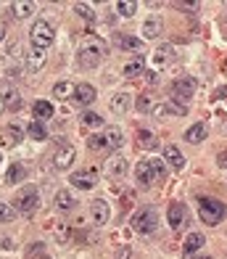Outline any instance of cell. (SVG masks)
<instances>
[{
    "label": "cell",
    "mask_w": 227,
    "mask_h": 259,
    "mask_svg": "<svg viewBox=\"0 0 227 259\" xmlns=\"http://www.w3.org/2000/svg\"><path fill=\"white\" fill-rule=\"evenodd\" d=\"M198 217L204 220L206 225H219V222L227 217V206L219 201V198L201 196L198 198Z\"/></svg>",
    "instance_id": "obj_1"
},
{
    "label": "cell",
    "mask_w": 227,
    "mask_h": 259,
    "mask_svg": "<svg viewBox=\"0 0 227 259\" xmlns=\"http://www.w3.org/2000/svg\"><path fill=\"white\" fill-rule=\"evenodd\" d=\"M37 206H40V193H37L34 185H24L21 191L14 196V209L19 211V214H24V217L34 214Z\"/></svg>",
    "instance_id": "obj_2"
},
{
    "label": "cell",
    "mask_w": 227,
    "mask_h": 259,
    "mask_svg": "<svg viewBox=\"0 0 227 259\" xmlns=\"http://www.w3.org/2000/svg\"><path fill=\"white\" fill-rule=\"evenodd\" d=\"M29 40H32V48H37V51H48L53 45L56 40V32L51 27V21H45V19H37L32 24L29 29Z\"/></svg>",
    "instance_id": "obj_3"
},
{
    "label": "cell",
    "mask_w": 227,
    "mask_h": 259,
    "mask_svg": "<svg viewBox=\"0 0 227 259\" xmlns=\"http://www.w3.org/2000/svg\"><path fill=\"white\" fill-rule=\"evenodd\" d=\"M124 143V135H122V130H116V127H109L103 135H93L90 138V148L93 151H119Z\"/></svg>",
    "instance_id": "obj_4"
},
{
    "label": "cell",
    "mask_w": 227,
    "mask_h": 259,
    "mask_svg": "<svg viewBox=\"0 0 227 259\" xmlns=\"http://www.w3.org/2000/svg\"><path fill=\"white\" fill-rule=\"evenodd\" d=\"M196 90H198V82H196V77H177L174 82H172V88H169V96H172V101L174 103H188L190 98L196 96Z\"/></svg>",
    "instance_id": "obj_5"
},
{
    "label": "cell",
    "mask_w": 227,
    "mask_h": 259,
    "mask_svg": "<svg viewBox=\"0 0 227 259\" xmlns=\"http://www.w3.org/2000/svg\"><path fill=\"white\" fill-rule=\"evenodd\" d=\"M159 225V214L153 206H140L135 214H132V228L140 233V235H151Z\"/></svg>",
    "instance_id": "obj_6"
},
{
    "label": "cell",
    "mask_w": 227,
    "mask_h": 259,
    "mask_svg": "<svg viewBox=\"0 0 227 259\" xmlns=\"http://www.w3.org/2000/svg\"><path fill=\"white\" fill-rule=\"evenodd\" d=\"M103 58H106V51H103V48H98V45H87V48L79 51L77 64H79L82 69H95V66L103 61Z\"/></svg>",
    "instance_id": "obj_7"
},
{
    "label": "cell",
    "mask_w": 227,
    "mask_h": 259,
    "mask_svg": "<svg viewBox=\"0 0 227 259\" xmlns=\"http://www.w3.org/2000/svg\"><path fill=\"white\" fill-rule=\"evenodd\" d=\"M69 183L77 188V191H93L95 185H98V172L95 169H79L69 178Z\"/></svg>",
    "instance_id": "obj_8"
},
{
    "label": "cell",
    "mask_w": 227,
    "mask_h": 259,
    "mask_svg": "<svg viewBox=\"0 0 227 259\" xmlns=\"http://www.w3.org/2000/svg\"><path fill=\"white\" fill-rule=\"evenodd\" d=\"M74 156H77V148L71 143H61L53 154V167L56 169H69L71 164H74Z\"/></svg>",
    "instance_id": "obj_9"
},
{
    "label": "cell",
    "mask_w": 227,
    "mask_h": 259,
    "mask_svg": "<svg viewBox=\"0 0 227 259\" xmlns=\"http://www.w3.org/2000/svg\"><path fill=\"white\" fill-rule=\"evenodd\" d=\"M135 180H138L140 188H151L153 183L159 180L156 172H153V167H151V159H143V161L135 164Z\"/></svg>",
    "instance_id": "obj_10"
},
{
    "label": "cell",
    "mask_w": 227,
    "mask_h": 259,
    "mask_svg": "<svg viewBox=\"0 0 227 259\" xmlns=\"http://www.w3.org/2000/svg\"><path fill=\"white\" fill-rule=\"evenodd\" d=\"M114 42H116L119 51H127V53H140L143 51V40L132 37V34H116Z\"/></svg>",
    "instance_id": "obj_11"
},
{
    "label": "cell",
    "mask_w": 227,
    "mask_h": 259,
    "mask_svg": "<svg viewBox=\"0 0 227 259\" xmlns=\"http://www.w3.org/2000/svg\"><path fill=\"white\" fill-rule=\"evenodd\" d=\"M45 61H48L45 51H37V48L27 51V56H24V66H27V72H40V69L45 66Z\"/></svg>",
    "instance_id": "obj_12"
},
{
    "label": "cell",
    "mask_w": 227,
    "mask_h": 259,
    "mask_svg": "<svg viewBox=\"0 0 227 259\" xmlns=\"http://www.w3.org/2000/svg\"><path fill=\"white\" fill-rule=\"evenodd\" d=\"M153 114L156 116H185L188 109L183 103H174V101H166V103H159V106H153Z\"/></svg>",
    "instance_id": "obj_13"
},
{
    "label": "cell",
    "mask_w": 227,
    "mask_h": 259,
    "mask_svg": "<svg viewBox=\"0 0 227 259\" xmlns=\"http://www.w3.org/2000/svg\"><path fill=\"white\" fill-rule=\"evenodd\" d=\"M164 159H166V164H169L174 172H183L185 169V156H183V151L177 148V146H166L164 148Z\"/></svg>",
    "instance_id": "obj_14"
},
{
    "label": "cell",
    "mask_w": 227,
    "mask_h": 259,
    "mask_svg": "<svg viewBox=\"0 0 227 259\" xmlns=\"http://www.w3.org/2000/svg\"><path fill=\"white\" fill-rule=\"evenodd\" d=\"M90 211H93V220H95V225H106L111 217V209L109 204L103 201V198H95V201L90 204Z\"/></svg>",
    "instance_id": "obj_15"
},
{
    "label": "cell",
    "mask_w": 227,
    "mask_h": 259,
    "mask_svg": "<svg viewBox=\"0 0 227 259\" xmlns=\"http://www.w3.org/2000/svg\"><path fill=\"white\" fill-rule=\"evenodd\" d=\"M161 29H164V21H161V16H148L146 21H143V37H146V40L159 37Z\"/></svg>",
    "instance_id": "obj_16"
},
{
    "label": "cell",
    "mask_w": 227,
    "mask_h": 259,
    "mask_svg": "<svg viewBox=\"0 0 227 259\" xmlns=\"http://www.w3.org/2000/svg\"><path fill=\"white\" fill-rule=\"evenodd\" d=\"M204 243H206V238H204L201 233H188V238H185V243H183V254H185V256L196 254L198 249H204Z\"/></svg>",
    "instance_id": "obj_17"
},
{
    "label": "cell",
    "mask_w": 227,
    "mask_h": 259,
    "mask_svg": "<svg viewBox=\"0 0 227 259\" xmlns=\"http://www.w3.org/2000/svg\"><path fill=\"white\" fill-rule=\"evenodd\" d=\"M21 138H24L21 127L8 124V127L3 130V133H0V143H3V146H19V143H21Z\"/></svg>",
    "instance_id": "obj_18"
},
{
    "label": "cell",
    "mask_w": 227,
    "mask_h": 259,
    "mask_svg": "<svg viewBox=\"0 0 227 259\" xmlns=\"http://www.w3.org/2000/svg\"><path fill=\"white\" fill-rule=\"evenodd\" d=\"M166 220H169V225L177 230V228H183V222H185V206L180 201H174L169 204V211H166Z\"/></svg>",
    "instance_id": "obj_19"
},
{
    "label": "cell",
    "mask_w": 227,
    "mask_h": 259,
    "mask_svg": "<svg viewBox=\"0 0 227 259\" xmlns=\"http://www.w3.org/2000/svg\"><path fill=\"white\" fill-rule=\"evenodd\" d=\"M56 209H61V211H71L77 204V198L71 196V191H66V188H61V191H56Z\"/></svg>",
    "instance_id": "obj_20"
},
{
    "label": "cell",
    "mask_w": 227,
    "mask_h": 259,
    "mask_svg": "<svg viewBox=\"0 0 227 259\" xmlns=\"http://www.w3.org/2000/svg\"><path fill=\"white\" fill-rule=\"evenodd\" d=\"M156 146H159L156 133H151V130H138V148H143V151H153Z\"/></svg>",
    "instance_id": "obj_21"
},
{
    "label": "cell",
    "mask_w": 227,
    "mask_h": 259,
    "mask_svg": "<svg viewBox=\"0 0 227 259\" xmlns=\"http://www.w3.org/2000/svg\"><path fill=\"white\" fill-rule=\"evenodd\" d=\"M34 11H37V6L29 3V0H19V3L11 6V14L16 19H29V16H34Z\"/></svg>",
    "instance_id": "obj_22"
},
{
    "label": "cell",
    "mask_w": 227,
    "mask_h": 259,
    "mask_svg": "<svg viewBox=\"0 0 227 259\" xmlns=\"http://www.w3.org/2000/svg\"><path fill=\"white\" fill-rule=\"evenodd\" d=\"M206 133H209L206 124L198 122V124H193V127L185 133V140H188V143H193V146H198V143H204V140H206Z\"/></svg>",
    "instance_id": "obj_23"
},
{
    "label": "cell",
    "mask_w": 227,
    "mask_h": 259,
    "mask_svg": "<svg viewBox=\"0 0 227 259\" xmlns=\"http://www.w3.org/2000/svg\"><path fill=\"white\" fill-rule=\"evenodd\" d=\"M74 96H77V103H82V106H90V103L95 101V88H93V85H87V82H79Z\"/></svg>",
    "instance_id": "obj_24"
},
{
    "label": "cell",
    "mask_w": 227,
    "mask_h": 259,
    "mask_svg": "<svg viewBox=\"0 0 227 259\" xmlns=\"http://www.w3.org/2000/svg\"><path fill=\"white\" fill-rule=\"evenodd\" d=\"M53 93H56L58 101H66V98H71L77 93V85H71L69 79H61V82H56V85H53Z\"/></svg>",
    "instance_id": "obj_25"
},
{
    "label": "cell",
    "mask_w": 227,
    "mask_h": 259,
    "mask_svg": "<svg viewBox=\"0 0 227 259\" xmlns=\"http://www.w3.org/2000/svg\"><path fill=\"white\" fill-rule=\"evenodd\" d=\"M129 103H132V98H129V93H116V96L111 98V111L114 114H124L129 109Z\"/></svg>",
    "instance_id": "obj_26"
},
{
    "label": "cell",
    "mask_w": 227,
    "mask_h": 259,
    "mask_svg": "<svg viewBox=\"0 0 227 259\" xmlns=\"http://www.w3.org/2000/svg\"><path fill=\"white\" fill-rule=\"evenodd\" d=\"M106 169H109L114 178H124V172H127V161H124V156H111L109 161H106Z\"/></svg>",
    "instance_id": "obj_27"
},
{
    "label": "cell",
    "mask_w": 227,
    "mask_h": 259,
    "mask_svg": "<svg viewBox=\"0 0 227 259\" xmlns=\"http://www.w3.org/2000/svg\"><path fill=\"white\" fill-rule=\"evenodd\" d=\"M174 58V48L172 45H159L156 53H153V64H169Z\"/></svg>",
    "instance_id": "obj_28"
},
{
    "label": "cell",
    "mask_w": 227,
    "mask_h": 259,
    "mask_svg": "<svg viewBox=\"0 0 227 259\" xmlns=\"http://www.w3.org/2000/svg\"><path fill=\"white\" fill-rule=\"evenodd\" d=\"M24 175H27V172H24L21 164H11L8 172H6V183H8V185H19V183L24 180Z\"/></svg>",
    "instance_id": "obj_29"
},
{
    "label": "cell",
    "mask_w": 227,
    "mask_h": 259,
    "mask_svg": "<svg viewBox=\"0 0 227 259\" xmlns=\"http://www.w3.org/2000/svg\"><path fill=\"white\" fill-rule=\"evenodd\" d=\"M27 135H29L32 140H37V143H42V140H48V130L42 127V122H32V124L27 127Z\"/></svg>",
    "instance_id": "obj_30"
},
{
    "label": "cell",
    "mask_w": 227,
    "mask_h": 259,
    "mask_svg": "<svg viewBox=\"0 0 227 259\" xmlns=\"http://www.w3.org/2000/svg\"><path fill=\"white\" fill-rule=\"evenodd\" d=\"M56 111H53V106L48 103V101H34V116L37 119H51Z\"/></svg>",
    "instance_id": "obj_31"
},
{
    "label": "cell",
    "mask_w": 227,
    "mask_h": 259,
    "mask_svg": "<svg viewBox=\"0 0 227 259\" xmlns=\"http://www.w3.org/2000/svg\"><path fill=\"white\" fill-rule=\"evenodd\" d=\"M82 124H85V127H93V130H98V127H103V116H101V114H95V111H85V114H82Z\"/></svg>",
    "instance_id": "obj_32"
},
{
    "label": "cell",
    "mask_w": 227,
    "mask_h": 259,
    "mask_svg": "<svg viewBox=\"0 0 227 259\" xmlns=\"http://www.w3.org/2000/svg\"><path fill=\"white\" fill-rule=\"evenodd\" d=\"M124 77H138V74H143L146 69H143V58H135V61H129V64H124Z\"/></svg>",
    "instance_id": "obj_33"
},
{
    "label": "cell",
    "mask_w": 227,
    "mask_h": 259,
    "mask_svg": "<svg viewBox=\"0 0 227 259\" xmlns=\"http://www.w3.org/2000/svg\"><path fill=\"white\" fill-rule=\"evenodd\" d=\"M16 217V209L11 204H0V225H6V222H14Z\"/></svg>",
    "instance_id": "obj_34"
},
{
    "label": "cell",
    "mask_w": 227,
    "mask_h": 259,
    "mask_svg": "<svg viewBox=\"0 0 227 259\" xmlns=\"http://www.w3.org/2000/svg\"><path fill=\"white\" fill-rule=\"evenodd\" d=\"M135 8H138V3H132V0H122V3H116V11L122 16H135Z\"/></svg>",
    "instance_id": "obj_35"
},
{
    "label": "cell",
    "mask_w": 227,
    "mask_h": 259,
    "mask_svg": "<svg viewBox=\"0 0 227 259\" xmlns=\"http://www.w3.org/2000/svg\"><path fill=\"white\" fill-rule=\"evenodd\" d=\"M74 11H77V14H79L82 19H85V21H93V19H95V11H93L87 3H77V6H74Z\"/></svg>",
    "instance_id": "obj_36"
},
{
    "label": "cell",
    "mask_w": 227,
    "mask_h": 259,
    "mask_svg": "<svg viewBox=\"0 0 227 259\" xmlns=\"http://www.w3.org/2000/svg\"><path fill=\"white\" fill-rule=\"evenodd\" d=\"M151 167H153V172H156V178H159V180L166 178V164H164L161 159H151Z\"/></svg>",
    "instance_id": "obj_37"
},
{
    "label": "cell",
    "mask_w": 227,
    "mask_h": 259,
    "mask_svg": "<svg viewBox=\"0 0 227 259\" xmlns=\"http://www.w3.org/2000/svg\"><path fill=\"white\" fill-rule=\"evenodd\" d=\"M0 98H3L6 103H11V101H16V90L11 88V85H6V88H3V93H0Z\"/></svg>",
    "instance_id": "obj_38"
},
{
    "label": "cell",
    "mask_w": 227,
    "mask_h": 259,
    "mask_svg": "<svg viewBox=\"0 0 227 259\" xmlns=\"http://www.w3.org/2000/svg\"><path fill=\"white\" fill-rule=\"evenodd\" d=\"M138 109H140L143 114H146V111H153V109H151V98H148V96H140V98H138Z\"/></svg>",
    "instance_id": "obj_39"
},
{
    "label": "cell",
    "mask_w": 227,
    "mask_h": 259,
    "mask_svg": "<svg viewBox=\"0 0 227 259\" xmlns=\"http://www.w3.org/2000/svg\"><path fill=\"white\" fill-rule=\"evenodd\" d=\"M180 11H188V14H193V11L198 8V3H174Z\"/></svg>",
    "instance_id": "obj_40"
},
{
    "label": "cell",
    "mask_w": 227,
    "mask_h": 259,
    "mask_svg": "<svg viewBox=\"0 0 227 259\" xmlns=\"http://www.w3.org/2000/svg\"><path fill=\"white\" fill-rule=\"evenodd\" d=\"M0 246H3V249H14V243H11L8 235H0Z\"/></svg>",
    "instance_id": "obj_41"
},
{
    "label": "cell",
    "mask_w": 227,
    "mask_h": 259,
    "mask_svg": "<svg viewBox=\"0 0 227 259\" xmlns=\"http://www.w3.org/2000/svg\"><path fill=\"white\" fill-rule=\"evenodd\" d=\"M217 164L219 167H227V151H222V154L217 156Z\"/></svg>",
    "instance_id": "obj_42"
},
{
    "label": "cell",
    "mask_w": 227,
    "mask_h": 259,
    "mask_svg": "<svg viewBox=\"0 0 227 259\" xmlns=\"http://www.w3.org/2000/svg\"><path fill=\"white\" fill-rule=\"evenodd\" d=\"M3 37H6V24L0 21V40H3Z\"/></svg>",
    "instance_id": "obj_43"
},
{
    "label": "cell",
    "mask_w": 227,
    "mask_h": 259,
    "mask_svg": "<svg viewBox=\"0 0 227 259\" xmlns=\"http://www.w3.org/2000/svg\"><path fill=\"white\" fill-rule=\"evenodd\" d=\"M3 109H6V101H3V98H0V111H3Z\"/></svg>",
    "instance_id": "obj_44"
},
{
    "label": "cell",
    "mask_w": 227,
    "mask_h": 259,
    "mask_svg": "<svg viewBox=\"0 0 227 259\" xmlns=\"http://www.w3.org/2000/svg\"><path fill=\"white\" fill-rule=\"evenodd\" d=\"M222 72H227V58H224V64H222Z\"/></svg>",
    "instance_id": "obj_45"
},
{
    "label": "cell",
    "mask_w": 227,
    "mask_h": 259,
    "mask_svg": "<svg viewBox=\"0 0 227 259\" xmlns=\"http://www.w3.org/2000/svg\"><path fill=\"white\" fill-rule=\"evenodd\" d=\"M196 259H211V256H196Z\"/></svg>",
    "instance_id": "obj_46"
},
{
    "label": "cell",
    "mask_w": 227,
    "mask_h": 259,
    "mask_svg": "<svg viewBox=\"0 0 227 259\" xmlns=\"http://www.w3.org/2000/svg\"><path fill=\"white\" fill-rule=\"evenodd\" d=\"M37 259H51V256H37Z\"/></svg>",
    "instance_id": "obj_47"
},
{
    "label": "cell",
    "mask_w": 227,
    "mask_h": 259,
    "mask_svg": "<svg viewBox=\"0 0 227 259\" xmlns=\"http://www.w3.org/2000/svg\"><path fill=\"white\" fill-rule=\"evenodd\" d=\"M0 161H3V159H0Z\"/></svg>",
    "instance_id": "obj_48"
}]
</instances>
